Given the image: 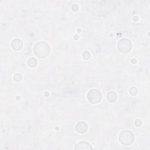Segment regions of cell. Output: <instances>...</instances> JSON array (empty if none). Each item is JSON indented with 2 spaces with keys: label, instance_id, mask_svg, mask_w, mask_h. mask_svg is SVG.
<instances>
[{
  "label": "cell",
  "instance_id": "obj_1",
  "mask_svg": "<svg viewBox=\"0 0 150 150\" xmlns=\"http://www.w3.org/2000/svg\"><path fill=\"white\" fill-rule=\"evenodd\" d=\"M50 47L47 42L40 41L36 43L34 47V53L39 58H45L49 55Z\"/></svg>",
  "mask_w": 150,
  "mask_h": 150
},
{
  "label": "cell",
  "instance_id": "obj_2",
  "mask_svg": "<svg viewBox=\"0 0 150 150\" xmlns=\"http://www.w3.org/2000/svg\"><path fill=\"white\" fill-rule=\"evenodd\" d=\"M134 135L130 130H124L120 134L119 141L123 145L128 146L131 145L134 141Z\"/></svg>",
  "mask_w": 150,
  "mask_h": 150
},
{
  "label": "cell",
  "instance_id": "obj_3",
  "mask_svg": "<svg viewBox=\"0 0 150 150\" xmlns=\"http://www.w3.org/2000/svg\"><path fill=\"white\" fill-rule=\"evenodd\" d=\"M132 43L128 39L123 38L120 40L117 43L118 51L123 53H127L130 52L132 49Z\"/></svg>",
  "mask_w": 150,
  "mask_h": 150
},
{
  "label": "cell",
  "instance_id": "obj_4",
  "mask_svg": "<svg viewBox=\"0 0 150 150\" xmlns=\"http://www.w3.org/2000/svg\"><path fill=\"white\" fill-rule=\"evenodd\" d=\"M87 97L89 102L96 104L100 102L102 98V95L99 90L92 89L88 92Z\"/></svg>",
  "mask_w": 150,
  "mask_h": 150
},
{
  "label": "cell",
  "instance_id": "obj_5",
  "mask_svg": "<svg viewBox=\"0 0 150 150\" xmlns=\"http://www.w3.org/2000/svg\"><path fill=\"white\" fill-rule=\"evenodd\" d=\"M92 149L93 148L91 144L86 141H80L74 147V149L76 150H89Z\"/></svg>",
  "mask_w": 150,
  "mask_h": 150
},
{
  "label": "cell",
  "instance_id": "obj_6",
  "mask_svg": "<svg viewBox=\"0 0 150 150\" xmlns=\"http://www.w3.org/2000/svg\"><path fill=\"white\" fill-rule=\"evenodd\" d=\"M11 47L13 50L19 51L23 47V42L20 39H15L11 42Z\"/></svg>",
  "mask_w": 150,
  "mask_h": 150
},
{
  "label": "cell",
  "instance_id": "obj_7",
  "mask_svg": "<svg viewBox=\"0 0 150 150\" xmlns=\"http://www.w3.org/2000/svg\"><path fill=\"white\" fill-rule=\"evenodd\" d=\"M88 129L87 124L84 122H79L76 126V131L80 134H84L87 132Z\"/></svg>",
  "mask_w": 150,
  "mask_h": 150
},
{
  "label": "cell",
  "instance_id": "obj_8",
  "mask_svg": "<svg viewBox=\"0 0 150 150\" xmlns=\"http://www.w3.org/2000/svg\"><path fill=\"white\" fill-rule=\"evenodd\" d=\"M107 100L110 103H114L117 99V95L116 92L110 91L107 93L106 96Z\"/></svg>",
  "mask_w": 150,
  "mask_h": 150
},
{
  "label": "cell",
  "instance_id": "obj_9",
  "mask_svg": "<svg viewBox=\"0 0 150 150\" xmlns=\"http://www.w3.org/2000/svg\"><path fill=\"white\" fill-rule=\"evenodd\" d=\"M38 62L37 60L34 57L29 58L28 61V65L30 68H35L37 66Z\"/></svg>",
  "mask_w": 150,
  "mask_h": 150
},
{
  "label": "cell",
  "instance_id": "obj_10",
  "mask_svg": "<svg viewBox=\"0 0 150 150\" xmlns=\"http://www.w3.org/2000/svg\"><path fill=\"white\" fill-rule=\"evenodd\" d=\"M129 92L132 96H136L138 94V89L136 87H131L130 89Z\"/></svg>",
  "mask_w": 150,
  "mask_h": 150
},
{
  "label": "cell",
  "instance_id": "obj_11",
  "mask_svg": "<svg viewBox=\"0 0 150 150\" xmlns=\"http://www.w3.org/2000/svg\"><path fill=\"white\" fill-rule=\"evenodd\" d=\"M22 79V76L20 73H16L14 76V80L16 82H20Z\"/></svg>",
  "mask_w": 150,
  "mask_h": 150
},
{
  "label": "cell",
  "instance_id": "obj_12",
  "mask_svg": "<svg viewBox=\"0 0 150 150\" xmlns=\"http://www.w3.org/2000/svg\"><path fill=\"white\" fill-rule=\"evenodd\" d=\"M82 56H83V58L85 60H88L89 59L91 58V53H89V52L88 51H84L83 53H82Z\"/></svg>",
  "mask_w": 150,
  "mask_h": 150
},
{
  "label": "cell",
  "instance_id": "obj_13",
  "mask_svg": "<svg viewBox=\"0 0 150 150\" xmlns=\"http://www.w3.org/2000/svg\"><path fill=\"white\" fill-rule=\"evenodd\" d=\"M142 121L140 119H137L136 121H135L134 122V124H135V126H136V127H140L142 125Z\"/></svg>",
  "mask_w": 150,
  "mask_h": 150
},
{
  "label": "cell",
  "instance_id": "obj_14",
  "mask_svg": "<svg viewBox=\"0 0 150 150\" xmlns=\"http://www.w3.org/2000/svg\"><path fill=\"white\" fill-rule=\"evenodd\" d=\"M79 6L77 4H73L72 6V9L74 11V12H77L79 10Z\"/></svg>",
  "mask_w": 150,
  "mask_h": 150
},
{
  "label": "cell",
  "instance_id": "obj_15",
  "mask_svg": "<svg viewBox=\"0 0 150 150\" xmlns=\"http://www.w3.org/2000/svg\"><path fill=\"white\" fill-rule=\"evenodd\" d=\"M134 21H139V18L137 17H135L134 18Z\"/></svg>",
  "mask_w": 150,
  "mask_h": 150
}]
</instances>
